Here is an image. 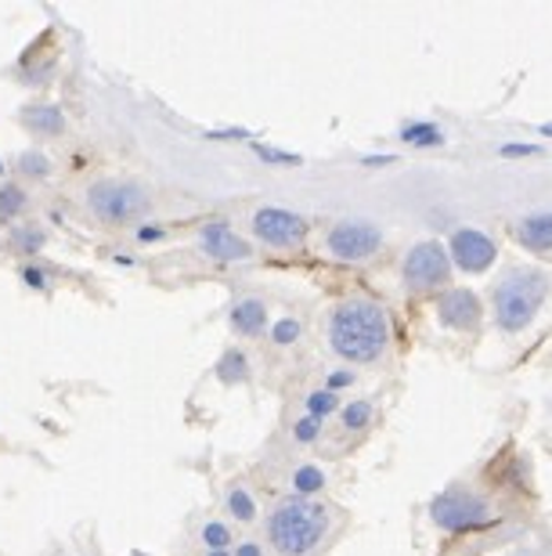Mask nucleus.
<instances>
[{"label": "nucleus", "instance_id": "nucleus-35", "mask_svg": "<svg viewBox=\"0 0 552 556\" xmlns=\"http://www.w3.org/2000/svg\"><path fill=\"white\" fill-rule=\"evenodd\" d=\"M206 556H231L228 549H206Z\"/></svg>", "mask_w": 552, "mask_h": 556}, {"label": "nucleus", "instance_id": "nucleus-28", "mask_svg": "<svg viewBox=\"0 0 552 556\" xmlns=\"http://www.w3.org/2000/svg\"><path fill=\"white\" fill-rule=\"evenodd\" d=\"M257 155L264 163H300V155H290V152H274V149H264V144H253Z\"/></svg>", "mask_w": 552, "mask_h": 556}, {"label": "nucleus", "instance_id": "nucleus-21", "mask_svg": "<svg viewBox=\"0 0 552 556\" xmlns=\"http://www.w3.org/2000/svg\"><path fill=\"white\" fill-rule=\"evenodd\" d=\"M18 174L33 177V181H43V177H51V160L40 149H26L18 155Z\"/></svg>", "mask_w": 552, "mask_h": 556}, {"label": "nucleus", "instance_id": "nucleus-29", "mask_svg": "<svg viewBox=\"0 0 552 556\" xmlns=\"http://www.w3.org/2000/svg\"><path fill=\"white\" fill-rule=\"evenodd\" d=\"M167 231H163V225H141L138 228V242H159Z\"/></svg>", "mask_w": 552, "mask_h": 556}, {"label": "nucleus", "instance_id": "nucleus-30", "mask_svg": "<svg viewBox=\"0 0 552 556\" xmlns=\"http://www.w3.org/2000/svg\"><path fill=\"white\" fill-rule=\"evenodd\" d=\"M350 380H355V376H350L347 369H339V372H333V376H329V387H325V391H344V387H350Z\"/></svg>", "mask_w": 552, "mask_h": 556}, {"label": "nucleus", "instance_id": "nucleus-33", "mask_svg": "<svg viewBox=\"0 0 552 556\" xmlns=\"http://www.w3.org/2000/svg\"><path fill=\"white\" fill-rule=\"evenodd\" d=\"M209 138H253L249 130H209Z\"/></svg>", "mask_w": 552, "mask_h": 556}, {"label": "nucleus", "instance_id": "nucleus-9", "mask_svg": "<svg viewBox=\"0 0 552 556\" xmlns=\"http://www.w3.org/2000/svg\"><path fill=\"white\" fill-rule=\"evenodd\" d=\"M198 250L217 264H239L253 257V247L228 220H209V225L198 228Z\"/></svg>", "mask_w": 552, "mask_h": 556}, {"label": "nucleus", "instance_id": "nucleus-6", "mask_svg": "<svg viewBox=\"0 0 552 556\" xmlns=\"http://www.w3.org/2000/svg\"><path fill=\"white\" fill-rule=\"evenodd\" d=\"M451 275V257L445 253L440 242H415L412 250L405 253L401 264V278L412 293H429V289H440Z\"/></svg>", "mask_w": 552, "mask_h": 556}, {"label": "nucleus", "instance_id": "nucleus-4", "mask_svg": "<svg viewBox=\"0 0 552 556\" xmlns=\"http://www.w3.org/2000/svg\"><path fill=\"white\" fill-rule=\"evenodd\" d=\"M87 210L102 225H138L152 210V195L134 177H102L87 188Z\"/></svg>", "mask_w": 552, "mask_h": 556}, {"label": "nucleus", "instance_id": "nucleus-5", "mask_svg": "<svg viewBox=\"0 0 552 556\" xmlns=\"http://www.w3.org/2000/svg\"><path fill=\"white\" fill-rule=\"evenodd\" d=\"M429 517L445 531H473L491 520L488 503H484L480 495L466 492V488H448V492H440L434 503H429Z\"/></svg>", "mask_w": 552, "mask_h": 556}, {"label": "nucleus", "instance_id": "nucleus-15", "mask_svg": "<svg viewBox=\"0 0 552 556\" xmlns=\"http://www.w3.org/2000/svg\"><path fill=\"white\" fill-rule=\"evenodd\" d=\"M43 242H48V231L37 225L11 228V236H8V247H11V253H18V257H37L43 250Z\"/></svg>", "mask_w": 552, "mask_h": 556}, {"label": "nucleus", "instance_id": "nucleus-22", "mask_svg": "<svg viewBox=\"0 0 552 556\" xmlns=\"http://www.w3.org/2000/svg\"><path fill=\"white\" fill-rule=\"evenodd\" d=\"M203 542H206V549H228L231 546V528L220 525V520H206V525H203Z\"/></svg>", "mask_w": 552, "mask_h": 556}, {"label": "nucleus", "instance_id": "nucleus-3", "mask_svg": "<svg viewBox=\"0 0 552 556\" xmlns=\"http://www.w3.org/2000/svg\"><path fill=\"white\" fill-rule=\"evenodd\" d=\"M545 293H549V278L535 268H513L510 275H502V282L495 286V318H499V329L521 332L524 326H531L538 307L545 304Z\"/></svg>", "mask_w": 552, "mask_h": 556}, {"label": "nucleus", "instance_id": "nucleus-1", "mask_svg": "<svg viewBox=\"0 0 552 556\" xmlns=\"http://www.w3.org/2000/svg\"><path fill=\"white\" fill-rule=\"evenodd\" d=\"M329 343L344 362L369 365L390 348V315L375 300H344L329 315Z\"/></svg>", "mask_w": 552, "mask_h": 556}, {"label": "nucleus", "instance_id": "nucleus-10", "mask_svg": "<svg viewBox=\"0 0 552 556\" xmlns=\"http://www.w3.org/2000/svg\"><path fill=\"white\" fill-rule=\"evenodd\" d=\"M451 261L462 271H488L495 261V242L477 228H459L451 236Z\"/></svg>", "mask_w": 552, "mask_h": 556}, {"label": "nucleus", "instance_id": "nucleus-36", "mask_svg": "<svg viewBox=\"0 0 552 556\" xmlns=\"http://www.w3.org/2000/svg\"><path fill=\"white\" fill-rule=\"evenodd\" d=\"M130 556H149V553H130Z\"/></svg>", "mask_w": 552, "mask_h": 556}, {"label": "nucleus", "instance_id": "nucleus-31", "mask_svg": "<svg viewBox=\"0 0 552 556\" xmlns=\"http://www.w3.org/2000/svg\"><path fill=\"white\" fill-rule=\"evenodd\" d=\"M538 144H502V155H535Z\"/></svg>", "mask_w": 552, "mask_h": 556}, {"label": "nucleus", "instance_id": "nucleus-17", "mask_svg": "<svg viewBox=\"0 0 552 556\" xmlns=\"http://www.w3.org/2000/svg\"><path fill=\"white\" fill-rule=\"evenodd\" d=\"M26 206H29V195H26V188L22 185H0V225H11L15 217L26 214Z\"/></svg>", "mask_w": 552, "mask_h": 556}, {"label": "nucleus", "instance_id": "nucleus-27", "mask_svg": "<svg viewBox=\"0 0 552 556\" xmlns=\"http://www.w3.org/2000/svg\"><path fill=\"white\" fill-rule=\"evenodd\" d=\"M318 433H322V419H314V416H304V419H296V427H293V438L300 441V444H311Z\"/></svg>", "mask_w": 552, "mask_h": 556}, {"label": "nucleus", "instance_id": "nucleus-18", "mask_svg": "<svg viewBox=\"0 0 552 556\" xmlns=\"http://www.w3.org/2000/svg\"><path fill=\"white\" fill-rule=\"evenodd\" d=\"M401 141L415 144V149H437V144H445V135L434 124H408L401 127Z\"/></svg>", "mask_w": 552, "mask_h": 556}, {"label": "nucleus", "instance_id": "nucleus-26", "mask_svg": "<svg viewBox=\"0 0 552 556\" xmlns=\"http://www.w3.org/2000/svg\"><path fill=\"white\" fill-rule=\"evenodd\" d=\"M369 419H372V405H369V402H355V405H347V413H344L347 430H361V427H369Z\"/></svg>", "mask_w": 552, "mask_h": 556}, {"label": "nucleus", "instance_id": "nucleus-19", "mask_svg": "<svg viewBox=\"0 0 552 556\" xmlns=\"http://www.w3.org/2000/svg\"><path fill=\"white\" fill-rule=\"evenodd\" d=\"M325 488V473L318 470V466H300V470L293 473V492H296V498H307V495H314V492H322Z\"/></svg>", "mask_w": 552, "mask_h": 556}, {"label": "nucleus", "instance_id": "nucleus-13", "mask_svg": "<svg viewBox=\"0 0 552 556\" xmlns=\"http://www.w3.org/2000/svg\"><path fill=\"white\" fill-rule=\"evenodd\" d=\"M22 124L37 138H62L65 135V113L59 105H26L22 109Z\"/></svg>", "mask_w": 552, "mask_h": 556}, {"label": "nucleus", "instance_id": "nucleus-7", "mask_svg": "<svg viewBox=\"0 0 552 556\" xmlns=\"http://www.w3.org/2000/svg\"><path fill=\"white\" fill-rule=\"evenodd\" d=\"M253 236L271 250H293V247H300L307 236V220L300 214H293V210L260 206L257 214H253Z\"/></svg>", "mask_w": 552, "mask_h": 556}, {"label": "nucleus", "instance_id": "nucleus-20", "mask_svg": "<svg viewBox=\"0 0 552 556\" xmlns=\"http://www.w3.org/2000/svg\"><path fill=\"white\" fill-rule=\"evenodd\" d=\"M228 514L242 520V525H253V520H257V503H253V495L246 488H231L228 492Z\"/></svg>", "mask_w": 552, "mask_h": 556}, {"label": "nucleus", "instance_id": "nucleus-24", "mask_svg": "<svg viewBox=\"0 0 552 556\" xmlns=\"http://www.w3.org/2000/svg\"><path fill=\"white\" fill-rule=\"evenodd\" d=\"M271 340L279 343V348H290V343L300 340V321H296V318H279L271 326Z\"/></svg>", "mask_w": 552, "mask_h": 556}, {"label": "nucleus", "instance_id": "nucleus-8", "mask_svg": "<svg viewBox=\"0 0 552 556\" xmlns=\"http://www.w3.org/2000/svg\"><path fill=\"white\" fill-rule=\"evenodd\" d=\"M383 231L369 225V220H339V225L325 236V247L339 261H365L380 250Z\"/></svg>", "mask_w": 552, "mask_h": 556}, {"label": "nucleus", "instance_id": "nucleus-12", "mask_svg": "<svg viewBox=\"0 0 552 556\" xmlns=\"http://www.w3.org/2000/svg\"><path fill=\"white\" fill-rule=\"evenodd\" d=\"M231 329L239 332V337H260L264 329H268V304L257 296H246V300H239L235 307H231Z\"/></svg>", "mask_w": 552, "mask_h": 556}, {"label": "nucleus", "instance_id": "nucleus-37", "mask_svg": "<svg viewBox=\"0 0 552 556\" xmlns=\"http://www.w3.org/2000/svg\"><path fill=\"white\" fill-rule=\"evenodd\" d=\"M0 174H4V166H0Z\"/></svg>", "mask_w": 552, "mask_h": 556}, {"label": "nucleus", "instance_id": "nucleus-2", "mask_svg": "<svg viewBox=\"0 0 552 556\" xmlns=\"http://www.w3.org/2000/svg\"><path fill=\"white\" fill-rule=\"evenodd\" d=\"M329 531V509L311 498H285L271 509L268 539L282 556H307Z\"/></svg>", "mask_w": 552, "mask_h": 556}, {"label": "nucleus", "instance_id": "nucleus-34", "mask_svg": "<svg viewBox=\"0 0 552 556\" xmlns=\"http://www.w3.org/2000/svg\"><path fill=\"white\" fill-rule=\"evenodd\" d=\"M365 163H369V166H386V163H394V160H390V155H369Z\"/></svg>", "mask_w": 552, "mask_h": 556}, {"label": "nucleus", "instance_id": "nucleus-23", "mask_svg": "<svg viewBox=\"0 0 552 556\" xmlns=\"http://www.w3.org/2000/svg\"><path fill=\"white\" fill-rule=\"evenodd\" d=\"M336 394L333 391H314L311 397H307V416H314V419H325V416H333L336 413Z\"/></svg>", "mask_w": 552, "mask_h": 556}, {"label": "nucleus", "instance_id": "nucleus-16", "mask_svg": "<svg viewBox=\"0 0 552 556\" xmlns=\"http://www.w3.org/2000/svg\"><path fill=\"white\" fill-rule=\"evenodd\" d=\"M214 376L220 383H242L249 376V362H246V354H242L239 348H231V351H224L220 354V362H217V369H214Z\"/></svg>", "mask_w": 552, "mask_h": 556}, {"label": "nucleus", "instance_id": "nucleus-32", "mask_svg": "<svg viewBox=\"0 0 552 556\" xmlns=\"http://www.w3.org/2000/svg\"><path fill=\"white\" fill-rule=\"evenodd\" d=\"M231 556H264V549L257 546V542H242V546L231 553Z\"/></svg>", "mask_w": 552, "mask_h": 556}, {"label": "nucleus", "instance_id": "nucleus-14", "mask_svg": "<svg viewBox=\"0 0 552 556\" xmlns=\"http://www.w3.org/2000/svg\"><path fill=\"white\" fill-rule=\"evenodd\" d=\"M516 239L524 242L527 250L535 253H549L552 250V214H535L516 225Z\"/></svg>", "mask_w": 552, "mask_h": 556}, {"label": "nucleus", "instance_id": "nucleus-11", "mask_svg": "<svg viewBox=\"0 0 552 556\" xmlns=\"http://www.w3.org/2000/svg\"><path fill=\"white\" fill-rule=\"evenodd\" d=\"M437 318H440V326H448V329H477V321H480V300L473 289H448L445 296L437 300Z\"/></svg>", "mask_w": 552, "mask_h": 556}, {"label": "nucleus", "instance_id": "nucleus-25", "mask_svg": "<svg viewBox=\"0 0 552 556\" xmlns=\"http://www.w3.org/2000/svg\"><path fill=\"white\" fill-rule=\"evenodd\" d=\"M22 282H26L29 289H37V293H48V289L54 286V278L48 268H40V264H26V268H22Z\"/></svg>", "mask_w": 552, "mask_h": 556}]
</instances>
